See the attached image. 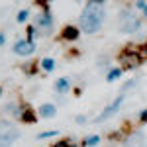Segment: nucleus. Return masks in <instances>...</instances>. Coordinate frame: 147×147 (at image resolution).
<instances>
[{
  "label": "nucleus",
  "mask_w": 147,
  "mask_h": 147,
  "mask_svg": "<svg viewBox=\"0 0 147 147\" xmlns=\"http://www.w3.org/2000/svg\"><path fill=\"white\" fill-rule=\"evenodd\" d=\"M104 2H98V0H90L84 4L82 8V14H80L79 20V28L84 32V34H96L102 28V22H104Z\"/></svg>",
  "instance_id": "nucleus-1"
},
{
  "label": "nucleus",
  "mask_w": 147,
  "mask_h": 147,
  "mask_svg": "<svg viewBox=\"0 0 147 147\" xmlns=\"http://www.w3.org/2000/svg\"><path fill=\"white\" fill-rule=\"evenodd\" d=\"M120 30L124 34H136L141 30V18L131 8H125L120 12Z\"/></svg>",
  "instance_id": "nucleus-2"
},
{
  "label": "nucleus",
  "mask_w": 147,
  "mask_h": 147,
  "mask_svg": "<svg viewBox=\"0 0 147 147\" xmlns=\"http://www.w3.org/2000/svg\"><path fill=\"white\" fill-rule=\"evenodd\" d=\"M120 63H122V71L124 69H127V71H131V69H137L143 61H145V57H143V53H139L137 49H131V47H127V49H124L122 53H120Z\"/></svg>",
  "instance_id": "nucleus-3"
},
{
  "label": "nucleus",
  "mask_w": 147,
  "mask_h": 147,
  "mask_svg": "<svg viewBox=\"0 0 147 147\" xmlns=\"http://www.w3.org/2000/svg\"><path fill=\"white\" fill-rule=\"evenodd\" d=\"M34 28L37 30V34H49L51 30H53V14L47 10L43 12H37L35 14V24H34Z\"/></svg>",
  "instance_id": "nucleus-4"
},
{
  "label": "nucleus",
  "mask_w": 147,
  "mask_h": 147,
  "mask_svg": "<svg viewBox=\"0 0 147 147\" xmlns=\"http://www.w3.org/2000/svg\"><path fill=\"white\" fill-rule=\"evenodd\" d=\"M124 100H125V94H120L116 100L112 102V104H108L104 110H102L96 118H94V124H100V122H106L108 118H112L114 114H118L120 112V108H122V104H124Z\"/></svg>",
  "instance_id": "nucleus-5"
},
{
  "label": "nucleus",
  "mask_w": 147,
  "mask_h": 147,
  "mask_svg": "<svg viewBox=\"0 0 147 147\" xmlns=\"http://www.w3.org/2000/svg\"><path fill=\"white\" fill-rule=\"evenodd\" d=\"M14 53L20 57H30L35 53V43L30 41V39H20L14 43Z\"/></svg>",
  "instance_id": "nucleus-6"
},
{
  "label": "nucleus",
  "mask_w": 147,
  "mask_h": 147,
  "mask_svg": "<svg viewBox=\"0 0 147 147\" xmlns=\"http://www.w3.org/2000/svg\"><path fill=\"white\" fill-rule=\"evenodd\" d=\"M145 136H143V131H131L129 136L125 137L124 141V147H145Z\"/></svg>",
  "instance_id": "nucleus-7"
},
{
  "label": "nucleus",
  "mask_w": 147,
  "mask_h": 147,
  "mask_svg": "<svg viewBox=\"0 0 147 147\" xmlns=\"http://www.w3.org/2000/svg\"><path fill=\"white\" fill-rule=\"evenodd\" d=\"M20 120H22L24 124H35V122H37V116H35V112L30 106H24L22 114H20Z\"/></svg>",
  "instance_id": "nucleus-8"
},
{
  "label": "nucleus",
  "mask_w": 147,
  "mask_h": 147,
  "mask_svg": "<svg viewBox=\"0 0 147 147\" xmlns=\"http://www.w3.org/2000/svg\"><path fill=\"white\" fill-rule=\"evenodd\" d=\"M79 34H80L79 28H75V26H67V28L63 30L61 37H63V39H67V41H77V39H79Z\"/></svg>",
  "instance_id": "nucleus-9"
},
{
  "label": "nucleus",
  "mask_w": 147,
  "mask_h": 147,
  "mask_svg": "<svg viewBox=\"0 0 147 147\" xmlns=\"http://www.w3.org/2000/svg\"><path fill=\"white\" fill-rule=\"evenodd\" d=\"M55 90L59 92V94H65V92L71 90V80L67 79V77H61V79L55 80Z\"/></svg>",
  "instance_id": "nucleus-10"
},
{
  "label": "nucleus",
  "mask_w": 147,
  "mask_h": 147,
  "mask_svg": "<svg viewBox=\"0 0 147 147\" xmlns=\"http://www.w3.org/2000/svg\"><path fill=\"white\" fill-rule=\"evenodd\" d=\"M55 114H57L55 104H43V106H39V116L41 118H53Z\"/></svg>",
  "instance_id": "nucleus-11"
},
{
  "label": "nucleus",
  "mask_w": 147,
  "mask_h": 147,
  "mask_svg": "<svg viewBox=\"0 0 147 147\" xmlns=\"http://www.w3.org/2000/svg\"><path fill=\"white\" fill-rule=\"evenodd\" d=\"M12 129H16L12 122H8V120H0V143H2V139L8 136Z\"/></svg>",
  "instance_id": "nucleus-12"
},
{
  "label": "nucleus",
  "mask_w": 147,
  "mask_h": 147,
  "mask_svg": "<svg viewBox=\"0 0 147 147\" xmlns=\"http://www.w3.org/2000/svg\"><path fill=\"white\" fill-rule=\"evenodd\" d=\"M4 112H8L10 116H16V118H20V114H22V106H18L16 102H8V104L4 106Z\"/></svg>",
  "instance_id": "nucleus-13"
},
{
  "label": "nucleus",
  "mask_w": 147,
  "mask_h": 147,
  "mask_svg": "<svg viewBox=\"0 0 147 147\" xmlns=\"http://www.w3.org/2000/svg\"><path fill=\"white\" fill-rule=\"evenodd\" d=\"M18 137H20V134H18V129H12L10 134H8V136L4 137V139H2V143H0V147H10L12 143H14V141L18 139Z\"/></svg>",
  "instance_id": "nucleus-14"
},
{
  "label": "nucleus",
  "mask_w": 147,
  "mask_h": 147,
  "mask_svg": "<svg viewBox=\"0 0 147 147\" xmlns=\"http://www.w3.org/2000/svg\"><path fill=\"white\" fill-rule=\"evenodd\" d=\"M41 69H43L45 73H53V69H55V61H53L51 57H45V59H41Z\"/></svg>",
  "instance_id": "nucleus-15"
},
{
  "label": "nucleus",
  "mask_w": 147,
  "mask_h": 147,
  "mask_svg": "<svg viewBox=\"0 0 147 147\" xmlns=\"http://www.w3.org/2000/svg\"><path fill=\"white\" fill-rule=\"evenodd\" d=\"M120 77H122V67L110 69V71H108V75H106V80H108V82H114V80H118Z\"/></svg>",
  "instance_id": "nucleus-16"
},
{
  "label": "nucleus",
  "mask_w": 147,
  "mask_h": 147,
  "mask_svg": "<svg viewBox=\"0 0 147 147\" xmlns=\"http://www.w3.org/2000/svg\"><path fill=\"white\" fill-rule=\"evenodd\" d=\"M100 143V136H90L88 139H84L82 141V147H94Z\"/></svg>",
  "instance_id": "nucleus-17"
},
{
  "label": "nucleus",
  "mask_w": 147,
  "mask_h": 147,
  "mask_svg": "<svg viewBox=\"0 0 147 147\" xmlns=\"http://www.w3.org/2000/svg\"><path fill=\"white\" fill-rule=\"evenodd\" d=\"M59 136V131L57 129H49V131H43V134H39L37 139H47V137H57Z\"/></svg>",
  "instance_id": "nucleus-18"
},
{
  "label": "nucleus",
  "mask_w": 147,
  "mask_h": 147,
  "mask_svg": "<svg viewBox=\"0 0 147 147\" xmlns=\"http://www.w3.org/2000/svg\"><path fill=\"white\" fill-rule=\"evenodd\" d=\"M28 18H30V10H26V8H24V10H20V12H18V16H16V20H18L20 24L26 22Z\"/></svg>",
  "instance_id": "nucleus-19"
},
{
  "label": "nucleus",
  "mask_w": 147,
  "mask_h": 147,
  "mask_svg": "<svg viewBox=\"0 0 147 147\" xmlns=\"http://www.w3.org/2000/svg\"><path fill=\"white\" fill-rule=\"evenodd\" d=\"M134 6H136L137 10H141V14H143V18H147V2H141V0H139V2H136Z\"/></svg>",
  "instance_id": "nucleus-20"
},
{
  "label": "nucleus",
  "mask_w": 147,
  "mask_h": 147,
  "mask_svg": "<svg viewBox=\"0 0 147 147\" xmlns=\"http://www.w3.org/2000/svg\"><path fill=\"white\" fill-rule=\"evenodd\" d=\"M53 147H75V145H73V141H71V139H61V141H57Z\"/></svg>",
  "instance_id": "nucleus-21"
},
{
  "label": "nucleus",
  "mask_w": 147,
  "mask_h": 147,
  "mask_svg": "<svg viewBox=\"0 0 147 147\" xmlns=\"http://www.w3.org/2000/svg\"><path fill=\"white\" fill-rule=\"evenodd\" d=\"M134 86H136V79H131V80H127V82H125L124 86H122V94H125V92L129 90V88H134Z\"/></svg>",
  "instance_id": "nucleus-22"
},
{
  "label": "nucleus",
  "mask_w": 147,
  "mask_h": 147,
  "mask_svg": "<svg viewBox=\"0 0 147 147\" xmlns=\"http://www.w3.org/2000/svg\"><path fill=\"white\" fill-rule=\"evenodd\" d=\"M35 35H37V30H35L34 26H30V28H28V39H30V41H34Z\"/></svg>",
  "instance_id": "nucleus-23"
},
{
  "label": "nucleus",
  "mask_w": 147,
  "mask_h": 147,
  "mask_svg": "<svg viewBox=\"0 0 147 147\" xmlns=\"http://www.w3.org/2000/svg\"><path fill=\"white\" fill-rule=\"evenodd\" d=\"M75 122H77L79 125H84L86 122H88V118H86V116H82V114H79V116L75 118Z\"/></svg>",
  "instance_id": "nucleus-24"
},
{
  "label": "nucleus",
  "mask_w": 147,
  "mask_h": 147,
  "mask_svg": "<svg viewBox=\"0 0 147 147\" xmlns=\"http://www.w3.org/2000/svg\"><path fill=\"white\" fill-rule=\"evenodd\" d=\"M139 122H143V124H147V108L143 110V112L139 114Z\"/></svg>",
  "instance_id": "nucleus-25"
},
{
  "label": "nucleus",
  "mask_w": 147,
  "mask_h": 147,
  "mask_svg": "<svg viewBox=\"0 0 147 147\" xmlns=\"http://www.w3.org/2000/svg\"><path fill=\"white\" fill-rule=\"evenodd\" d=\"M108 63H110V59L108 57H102V61H98V67H106Z\"/></svg>",
  "instance_id": "nucleus-26"
},
{
  "label": "nucleus",
  "mask_w": 147,
  "mask_h": 147,
  "mask_svg": "<svg viewBox=\"0 0 147 147\" xmlns=\"http://www.w3.org/2000/svg\"><path fill=\"white\" fill-rule=\"evenodd\" d=\"M4 43H6V35L0 34V45H4Z\"/></svg>",
  "instance_id": "nucleus-27"
},
{
  "label": "nucleus",
  "mask_w": 147,
  "mask_h": 147,
  "mask_svg": "<svg viewBox=\"0 0 147 147\" xmlns=\"http://www.w3.org/2000/svg\"><path fill=\"white\" fill-rule=\"evenodd\" d=\"M143 57H145V59H147V43H145V45H143Z\"/></svg>",
  "instance_id": "nucleus-28"
},
{
  "label": "nucleus",
  "mask_w": 147,
  "mask_h": 147,
  "mask_svg": "<svg viewBox=\"0 0 147 147\" xmlns=\"http://www.w3.org/2000/svg\"><path fill=\"white\" fill-rule=\"evenodd\" d=\"M0 96H2V88H0Z\"/></svg>",
  "instance_id": "nucleus-29"
}]
</instances>
